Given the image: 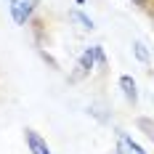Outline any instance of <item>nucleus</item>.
Instances as JSON below:
<instances>
[{
    "label": "nucleus",
    "instance_id": "f257e3e1",
    "mask_svg": "<svg viewBox=\"0 0 154 154\" xmlns=\"http://www.w3.org/2000/svg\"><path fill=\"white\" fill-rule=\"evenodd\" d=\"M35 8H37V0H11V5H8L11 19H14V24H19V27H24L32 16H35Z\"/></svg>",
    "mask_w": 154,
    "mask_h": 154
},
{
    "label": "nucleus",
    "instance_id": "f03ea898",
    "mask_svg": "<svg viewBox=\"0 0 154 154\" xmlns=\"http://www.w3.org/2000/svg\"><path fill=\"white\" fill-rule=\"evenodd\" d=\"M24 141H27L29 154H53V152H51V146H48V141L43 138L35 128H24Z\"/></svg>",
    "mask_w": 154,
    "mask_h": 154
},
{
    "label": "nucleus",
    "instance_id": "7ed1b4c3",
    "mask_svg": "<svg viewBox=\"0 0 154 154\" xmlns=\"http://www.w3.org/2000/svg\"><path fill=\"white\" fill-rule=\"evenodd\" d=\"M93 66H96V45L88 48V51L80 56V61H77V69H75V75L69 77V82H80L85 75H91Z\"/></svg>",
    "mask_w": 154,
    "mask_h": 154
},
{
    "label": "nucleus",
    "instance_id": "20e7f679",
    "mask_svg": "<svg viewBox=\"0 0 154 154\" xmlns=\"http://www.w3.org/2000/svg\"><path fill=\"white\" fill-rule=\"evenodd\" d=\"M117 154H146L143 146L136 143L125 130H117Z\"/></svg>",
    "mask_w": 154,
    "mask_h": 154
},
{
    "label": "nucleus",
    "instance_id": "39448f33",
    "mask_svg": "<svg viewBox=\"0 0 154 154\" xmlns=\"http://www.w3.org/2000/svg\"><path fill=\"white\" fill-rule=\"evenodd\" d=\"M120 91L125 93V98L130 101V104H136L138 101V91H136V80L130 75H122L120 77Z\"/></svg>",
    "mask_w": 154,
    "mask_h": 154
},
{
    "label": "nucleus",
    "instance_id": "423d86ee",
    "mask_svg": "<svg viewBox=\"0 0 154 154\" xmlns=\"http://www.w3.org/2000/svg\"><path fill=\"white\" fill-rule=\"evenodd\" d=\"M69 21H75V24H80V29H93L96 24H93V19L91 16H85L82 11H69Z\"/></svg>",
    "mask_w": 154,
    "mask_h": 154
},
{
    "label": "nucleus",
    "instance_id": "0eeeda50",
    "mask_svg": "<svg viewBox=\"0 0 154 154\" xmlns=\"http://www.w3.org/2000/svg\"><path fill=\"white\" fill-rule=\"evenodd\" d=\"M133 53H136V59H138L141 64H149V51H146V45H143L141 40L133 43Z\"/></svg>",
    "mask_w": 154,
    "mask_h": 154
},
{
    "label": "nucleus",
    "instance_id": "6e6552de",
    "mask_svg": "<svg viewBox=\"0 0 154 154\" xmlns=\"http://www.w3.org/2000/svg\"><path fill=\"white\" fill-rule=\"evenodd\" d=\"M138 125H141V128H143V130H146V136H149V138L154 141V125L149 122L146 117H141V120H138Z\"/></svg>",
    "mask_w": 154,
    "mask_h": 154
},
{
    "label": "nucleus",
    "instance_id": "1a4fd4ad",
    "mask_svg": "<svg viewBox=\"0 0 154 154\" xmlns=\"http://www.w3.org/2000/svg\"><path fill=\"white\" fill-rule=\"evenodd\" d=\"M106 109H104V104H91V114H96L98 120H106V114H104Z\"/></svg>",
    "mask_w": 154,
    "mask_h": 154
},
{
    "label": "nucleus",
    "instance_id": "9d476101",
    "mask_svg": "<svg viewBox=\"0 0 154 154\" xmlns=\"http://www.w3.org/2000/svg\"><path fill=\"white\" fill-rule=\"evenodd\" d=\"M96 64H98V66H106V53H104L101 45H96Z\"/></svg>",
    "mask_w": 154,
    "mask_h": 154
},
{
    "label": "nucleus",
    "instance_id": "9b49d317",
    "mask_svg": "<svg viewBox=\"0 0 154 154\" xmlns=\"http://www.w3.org/2000/svg\"><path fill=\"white\" fill-rule=\"evenodd\" d=\"M133 5H138V8H149L152 5V0H130Z\"/></svg>",
    "mask_w": 154,
    "mask_h": 154
},
{
    "label": "nucleus",
    "instance_id": "f8f14e48",
    "mask_svg": "<svg viewBox=\"0 0 154 154\" xmlns=\"http://www.w3.org/2000/svg\"><path fill=\"white\" fill-rule=\"evenodd\" d=\"M149 14H152V19H154V8H149Z\"/></svg>",
    "mask_w": 154,
    "mask_h": 154
}]
</instances>
